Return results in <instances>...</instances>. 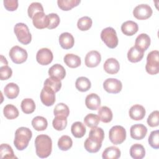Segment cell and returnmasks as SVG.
Masks as SVG:
<instances>
[{"instance_id": "42", "label": "cell", "mask_w": 159, "mask_h": 159, "mask_svg": "<svg viewBox=\"0 0 159 159\" xmlns=\"http://www.w3.org/2000/svg\"><path fill=\"white\" fill-rule=\"evenodd\" d=\"M39 12H43V8L41 3L38 2H34L29 5L27 9V13L30 18L32 19L34 15Z\"/></svg>"}, {"instance_id": "4", "label": "cell", "mask_w": 159, "mask_h": 159, "mask_svg": "<svg viewBox=\"0 0 159 159\" xmlns=\"http://www.w3.org/2000/svg\"><path fill=\"white\" fill-rule=\"evenodd\" d=\"M101 38L102 42L110 48H114L118 45V38L114 29L108 27L104 29L101 33Z\"/></svg>"}, {"instance_id": "3", "label": "cell", "mask_w": 159, "mask_h": 159, "mask_svg": "<svg viewBox=\"0 0 159 159\" xmlns=\"http://www.w3.org/2000/svg\"><path fill=\"white\" fill-rule=\"evenodd\" d=\"M14 32L19 42L24 45L29 44L32 40V35L27 25L22 22L17 23L15 25Z\"/></svg>"}, {"instance_id": "14", "label": "cell", "mask_w": 159, "mask_h": 159, "mask_svg": "<svg viewBox=\"0 0 159 159\" xmlns=\"http://www.w3.org/2000/svg\"><path fill=\"white\" fill-rule=\"evenodd\" d=\"M32 23L37 29H45L48 25V17L43 12H37L32 17Z\"/></svg>"}, {"instance_id": "34", "label": "cell", "mask_w": 159, "mask_h": 159, "mask_svg": "<svg viewBox=\"0 0 159 159\" xmlns=\"http://www.w3.org/2000/svg\"><path fill=\"white\" fill-rule=\"evenodd\" d=\"M21 109L25 114H31L35 109V104L32 99L25 98L21 102Z\"/></svg>"}, {"instance_id": "21", "label": "cell", "mask_w": 159, "mask_h": 159, "mask_svg": "<svg viewBox=\"0 0 159 159\" xmlns=\"http://www.w3.org/2000/svg\"><path fill=\"white\" fill-rule=\"evenodd\" d=\"M144 52L136 46L132 47L127 52V58L132 63L140 61L143 57Z\"/></svg>"}, {"instance_id": "43", "label": "cell", "mask_w": 159, "mask_h": 159, "mask_svg": "<svg viewBox=\"0 0 159 159\" xmlns=\"http://www.w3.org/2000/svg\"><path fill=\"white\" fill-rule=\"evenodd\" d=\"M148 142L151 147L154 149L159 148V131L158 130L152 131L148 139Z\"/></svg>"}, {"instance_id": "15", "label": "cell", "mask_w": 159, "mask_h": 159, "mask_svg": "<svg viewBox=\"0 0 159 159\" xmlns=\"http://www.w3.org/2000/svg\"><path fill=\"white\" fill-rule=\"evenodd\" d=\"M101 141L96 139L94 138L88 137L84 143V148L86 151L89 153H96L98 152L102 146Z\"/></svg>"}, {"instance_id": "22", "label": "cell", "mask_w": 159, "mask_h": 159, "mask_svg": "<svg viewBox=\"0 0 159 159\" xmlns=\"http://www.w3.org/2000/svg\"><path fill=\"white\" fill-rule=\"evenodd\" d=\"M85 104L86 107L91 110L98 109L101 105V99L99 96L95 93L88 94L85 99Z\"/></svg>"}, {"instance_id": "26", "label": "cell", "mask_w": 159, "mask_h": 159, "mask_svg": "<svg viewBox=\"0 0 159 159\" xmlns=\"http://www.w3.org/2000/svg\"><path fill=\"white\" fill-rule=\"evenodd\" d=\"M121 152L119 148L115 146L107 147L102 152V157L104 159H117L120 157Z\"/></svg>"}, {"instance_id": "6", "label": "cell", "mask_w": 159, "mask_h": 159, "mask_svg": "<svg viewBox=\"0 0 159 159\" xmlns=\"http://www.w3.org/2000/svg\"><path fill=\"white\" fill-rule=\"evenodd\" d=\"M109 138L113 144H121L126 139V130L121 125H114L109 130Z\"/></svg>"}, {"instance_id": "40", "label": "cell", "mask_w": 159, "mask_h": 159, "mask_svg": "<svg viewBox=\"0 0 159 159\" xmlns=\"http://www.w3.org/2000/svg\"><path fill=\"white\" fill-rule=\"evenodd\" d=\"M92 19L88 16H84L80 18L77 22L78 28L81 31L89 30L92 25Z\"/></svg>"}, {"instance_id": "16", "label": "cell", "mask_w": 159, "mask_h": 159, "mask_svg": "<svg viewBox=\"0 0 159 159\" xmlns=\"http://www.w3.org/2000/svg\"><path fill=\"white\" fill-rule=\"evenodd\" d=\"M48 73L50 77L61 80L65 77L66 71L62 65L57 63L49 68Z\"/></svg>"}, {"instance_id": "36", "label": "cell", "mask_w": 159, "mask_h": 159, "mask_svg": "<svg viewBox=\"0 0 159 159\" xmlns=\"http://www.w3.org/2000/svg\"><path fill=\"white\" fill-rule=\"evenodd\" d=\"M73 145V141L68 135H62L58 140V147L63 151L68 150Z\"/></svg>"}, {"instance_id": "12", "label": "cell", "mask_w": 159, "mask_h": 159, "mask_svg": "<svg viewBox=\"0 0 159 159\" xmlns=\"http://www.w3.org/2000/svg\"><path fill=\"white\" fill-rule=\"evenodd\" d=\"M147 133V128L142 124H136L131 126L130 129V137L135 140L143 139Z\"/></svg>"}, {"instance_id": "31", "label": "cell", "mask_w": 159, "mask_h": 159, "mask_svg": "<svg viewBox=\"0 0 159 159\" xmlns=\"http://www.w3.org/2000/svg\"><path fill=\"white\" fill-rule=\"evenodd\" d=\"M32 127L37 131H43L45 130L48 125L47 119L42 116H36L32 120Z\"/></svg>"}, {"instance_id": "33", "label": "cell", "mask_w": 159, "mask_h": 159, "mask_svg": "<svg viewBox=\"0 0 159 159\" xmlns=\"http://www.w3.org/2000/svg\"><path fill=\"white\" fill-rule=\"evenodd\" d=\"M0 157L1 158H17L12 147L7 143H2L0 146Z\"/></svg>"}, {"instance_id": "7", "label": "cell", "mask_w": 159, "mask_h": 159, "mask_svg": "<svg viewBox=\"0 0 159 159\" xmlns=\"http://www.w3.org/2000/svg\"><path fill=\"white\" fill-rule=\"evenodd\" d=\"M9 55L11 60L16 64H20L25 62L28 57L27 51L17 45L14 46L11 48Z\"/></svg>"}, {"instance_id": "20", "label": "cell", "mask_w": 159, "mask_h": 159, "mask_svg": "<svg viewBox=\"0 0 159 159\" xmlns=\"http://www.w3.org/2000/svg\"><path fill=\"white\" fill-rule=\"evenodd\" d=\"M139 30L138 24L132 20H127L122 23L121 30L122 33L127 36H132L137 32Z\"/></svg>"}, {"instance_id": "17", "label": "cell", "mask_w": 159, "mask_h": 159, "mask_svg": "<svg viewBox=\"0 0 159 159\" xmlns=\"http://www.w3.org/2000/svg\"><path fill=\"white\" fill-rule=\"evenodd\" d=\"M103 68L106 73L114 75L118 73L120 68V65L119 61L116 58H109L104 62Z\"/></svg>"}, {"instance_id": "8", "label": "cell", "mask_w": 159, "mask_h": 159, "mask_svg": "<svg viewBox=\"0 0 159 159\" xmlns=\"http://www.w3.org/2000/svg\"><path fill=\"white\" fill-rule=\"evenodd\" d=\"M152 9L147 4H139L133 10L134 16L139 20H145L149 18L152 15Z\"/></svg>"}, {"instance_id": "48", "label": "cell", "mask_w": 159, "mask_h": 159, "mask_svg": "<svg viewBox=\"0 0 159 159\" xmlns=\"http://www.w3.org/2000/svg\"><path fill=\"white\" fill-rule=\"evenodd\" d=\"M4 7L9 11H14L18 7L17 0H4Z\"/></svg>"}, {"instance_id": "49", "label": "cell", "mask_w": 159, "mask_h": 159, "mask_svg": "<svg viewBox=\"0 0 159 159\" xmlns=\"http://www.w3.org/2000/svg\"><path fill=\"white\" fill-rule=\"evenodd\" d=\"M4 65H7V61L6 58L3 56L1 55V66H4Z\"/></svg>"}, {"instance_id": "18", "label": "cell", "mask_w": 159, "mask_h": 159, "mask_svg": "<svg viewBox=\"0 0 159 159\" xmlns=\"http://www.w3.org/2000/svg\"><path fill=\"white\" fill-rule=\"evenodd\" d=\"M145 113L146 111L144 107L139 104H135L129 109V116L135 120H142L145 117Z\"/></svg>"}, {"instance_id": "32", "label": "cell", "mask_w": 159, "mask_h": 159, "mask_svg": "<svg viewBox=\"0 0 159 159\" xmlns=\"http://www.w3.org/2000/svg\"><path fill=\"white\" fill-rule=\"evenodd\" d=\"M4 116L9 120L14 119L19 116V112L17 108L12 104H7L3 109Z\"/></svg>"}, {"instance_id": "38", "label": "cell", "mask_w": 159, "mask_h": 159, "mask_svg": "<svg viewBox=\"0 0 159 159\" xmlns=\"http://www.w3.org/2000/svg\"><path fill=\"white\" fill-rule=\"evenodd\" d=\"M55 116H63L67 117L70 114V109L67 105L64 103H58L53 110Z\"/></svg>"}, {"instance_id": "2", "label": "cell", "mask_w": 159, "mask_h": 159, "mask_svg": "<svg viewBox=\"0 0 159 159\" xmlns=\"http://www.w3.org/2000/svg\"><path fill=\"white\" fill-rule=\"evenodd\" d=\"M32 137V131L27 127H20L15 132L14 145L18 150H23L27 147Z\"/></svg>"}, {"instance_id": "44", "label": "cell", "mask_w": 159, "mask_h": 159, "mask_svg": "<svg viewBox=\"0 0 159 159\" xmlns=\"http://www.w3.org/2000/svg\"><path fill=\"white\" fill-rule=\"evenodd\" d=\"M48 25L47 28L48 29H53L56 28L60 24V17L56 13H50L47 15Z\"/></svg>"}, {"instance_id": "37", "label": "cell", "mask_w": 159, "mask_h": 159, "mask_svg": "<svg viewBox=\"0 0 159 159\" xmlns=\"http://www.w3.org/2000/svg\"><path fill=\"white\" fill-rule=\"evenodd\" d=\"M100 119L96 114L90 113L86 115L84 118V124L90 128L96 127L99 124Z\"/></svg>"}, {"instance_id": "9", "label": "cell", "mask_w": 159, "mask_h": 159, "mask_svg": "<svg viewBox=\"0 0 159 159\" xmlns=\"http://www.w3.org/2000/svg\"><path fill=\"white\" fill-rule=\"evenodd\" d=\"M40 99L45 106H52L55 102V92L50 87L44 86L40 93Z\"/></svg>"}, {"instance_id": "11", "label": "cell", "mask_w": 159, "mask_h": 159, "mask_svg": "<svg viewBox=\"0 0 159 159\" xmlns=\"http://www.w3.org/2000/svg\"><path fill=\"white\" fill-rule=\"evenodd\" d=\"M53 58L52 51L47 48H42L38 50L36 55L37 62L42 65H47L50 64Z\"/></svg>"}, {"instance_id": "46", "label": "cell", "mask_w": 159, "mask_h": 159, "mask_svg": "<svg viewBox=\"0 0 159 159\" xmlns=\"http://www.w3.org/2000/svg\"><path fill=\"white\" fill-rule=\"evenodd\" d=\"M147 124L152 127H157L159 124V112L158 111H153L147 118Z\"/></svg>"}, {"instance_id": "30", "label": "cell", "mask_w": 159, "mask_h": 159, "mask_svg": "<svg viewBox=\"0 0 159 159\" xmlns=\"http://www.w3.org/2000/svg\"><path fill=\"white\" fill-rule=\"evenodd\" d=\"M75 86L78 91L81 92H85L91 88V83L89 80L86 77L80 76L76 79Z\"/></svg>"}, {"instance_id": "10", "label": "cell", "mask_w": 159, "mask_h": 159, "mask_svg": "<svg viewBox=\"0 0 159 159\" xmlns=\"http://www.w3.org/2000/svg\"><path fill=\"white\" fill-rule=\"evenodd\" d=\"M104 89L109 93L117 94L122 88L121 81L116 78H107L103 83Z\"/></svg>"}, {"instance_id": "23", "label": "cell", "mask_w": 159, "mask_h": 159, "mask_svg": "<svg viewBox=\"0 0 159 159\" xmlns=\"http://www.w3.org/2000/svg\"><path fill=\"white\" fill-rule=\"evenodd\" d=\"M151 40L150 37L147 34H140L139 35L135 42V46L137 47L143 52L147 50L150 45Z\"/></svg>"}, {"instance_id": "41", "label": "cell", "mask_w": 159, "mask_h": 159, "mask_svg": "<svg viewBox=\"0 0 159 159\" xmlns=\"http://www.w3.org/2000/svg\"><path fill=\"white\" fill-rule=\"evenodd\" d=\"M44 86H47L52 88L55 93L60 91L61 87V80L53 78H48L44 81Z\"/></svg>"}, {"instance_id": "24", "label": "cell", "mask_w": 159, "mask_h": 159, "mask_svg": "<svg viewBox=\"0 0 159 159\" xmlns=\"http://www.w3.org/2000/svg\"><path fill=\"white\" fill-rule=\"evenodd\" d=\"M19 93V88L14 83H9L4 88V94L9 99H14Z\"/></svg>"}, {"instance_id": "5", "label": "cell", "mask_w": 159, "mask_h": 159, "mask_svg": "<svg viewBox=\"0 0 159 159\" xmlns=\"http://www.w3.org/2000/svg\"><path fill=\"white\" fill-rule=\"evenodd\" d=\"M146 71L150 75H156L159 72V52L158 50L151 51L147 57Z\"/></svg>"}, {"instance_id": "28", "label": "cell", "mask_w": 159, "mask_h": 159, "mask_svg": "<svg viewBox=\"0 0 159 159\" xmlns=\"http://www.w3.org/2000/svg\"><path fill=\"white\" fill-rule=\"evenodd\" d=\"M86 127L81 122H75L71 127V132L73 135L76 138H81L86 134Z\"/></svg>"}, {"instance_id": "35", "label": "cell", "mask_w": 159, "mask_h": 159, "mask_svg": "<svg viewBox=\"0 0 159 159\" xmlns=\"http://www.w3.org/2000/svg\"><path fill=\"white\" fill-rule=\"evenodd\" d=\"M81 2L80 0H58V7L63 11H70Z\"/></svg>"}, {"instance_id": "39", "label": "cell", "mask_w": 159, "mask_h": 159, "mask_svg": "<svg viewBox=\"0 0 159 159\" xmlns=\"http://www.w3.org/2000/svg\"><path fill=\"white\" fill-rule=\"evenodd\" d=\"M67 117L63 116H55L52 121L53 128L58 131L63 130L67 125Z\"/></svg>"}, {"instance_id": "29", "label": "cell", "mask_w": 159, "mask_h": 159, "mask_svg": "<svg viewBox=\"0 0 159 159\" xmlns=\"http://www.w3.org/2000/svg\"><path fill=\"white\" fill-rule=\"evenodd\" d=\"M98 116L100 120L104 123H108L112 119V112L110 108L107 106L101 107L98 111Z\"/></svg>"}, {"instance_id": "45", "label": "cell", "mask_w": 159, "mask_h": 159, "mask_svg": "<svg viewBox=\"0 0 159 159\" xmlns=\"http://www.w3.org/2000/svg\"><path fill=\"white\" fill-rule=\"evenodd\" d=\"M89 137L96 139L102 142L104 139V132L103 129L101 127H96L91 128L89 133Z\"/></svg>"}, {"instance_id": "25", "label": "cell", "mask_w": 159, "mask_h": 159, "mask_svg": "<svg viewBox=\"0 0 159 159\" xmlns=\"http://www.w3.org/2000/svg\"><path fill=\"white\" fill-rule=\"evenodd\" d=\"M63 60L65 64L68 67L71 68H77L80 66L81 63L80 57L73 53H67L66 55H65Z\"/></svg>"}, {"instance_id": "27", "label": "cell", "mask_w": 159, "mask_h": 159, "mask_svg": "<svg viewBox=\"0 0 159 159\" xmlns=\"http://www.w3.org/2000/svg\"><path fill=\"white\" fill-rule=\"evenodd\" d=\"M130 155L134 159H142L145 155L144 147L139 143L132 145L130 148Z\"/></svg>"}, {"instance_id": "13", "label": "cell", "mask_w": 159, "mask_h": 159, "mask_svg": "<svg viewBox=\"0 0 159 159\" xmlns=\"http://www.w3.org/2000/svg\"><path fill=\"white\" fill-rule=\"evenodd\" d=\"M101 61V56L99 52L96 50L89 52L85 57L84 62L86 66L94 68L97 66Z\"/></svg>"}, {"instance_id": "19", "label": "cell", "mask_w": 159, "mask_h": 159, "mask_svg": "<svg viewBox=\"0 0 159 159\" xmlns=\"http://www.w3.org/2000/svg\"><path fill=\"white\" fill-rule=\"evenodd\" d=\"M59 43L61 48L66 50L70 49L74 45V37L69 32H63L59 37Z\"/></svg>"}, {"instance_id": "1", "label": "cell", "mask_w": 159, "mask_h": 159, "mask_svg": "<svg viewBox=\"0 0 159 159\" xmlns=\"http://www.w3.org/2000/svg\"><path fill=\"white\" fill-rule=\"evenodd\" d=\"M35 147L36 154L39 157L41 158H47L52 153V139L47 135H39L35 139Z\"/></svg>"}, {"instance_id": "47", "label": "cell", "mask_w": 159, "mask_h": 159, "mask_svg": "<svg viewBox=\"0 0 159 159\" xmlns=\"http://www.w3.org/2000/svg\"><path fill=\"white\" fill-rule=\"evenodd\" d=\"M12 71L7 65L1 66L0 67V78L1 80H6L12 76Z\"/></svg>"}]
</instances>
